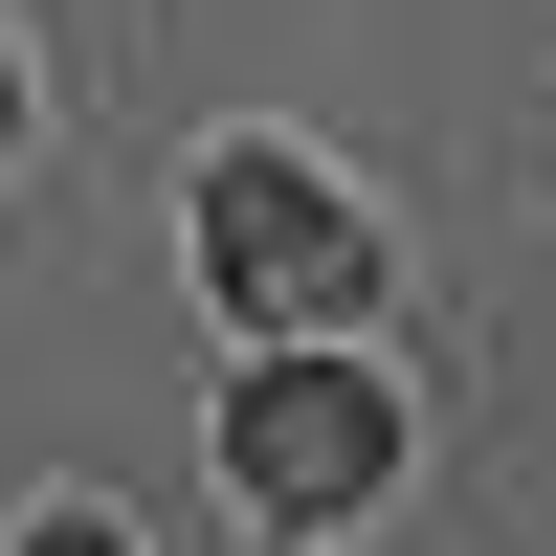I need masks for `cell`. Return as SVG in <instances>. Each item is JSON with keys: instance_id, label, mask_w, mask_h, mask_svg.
<instances>
[{"instance_id": "1", "label": "cell", "mask_w": 556, "mask_h": 556, "mask_svg": "<svg viewBox=\"0 0 556 556\" xmlns=\"http://www.w3.org/2000/svg\"><path fill=\"white\" fill-rule=\"evenodd\" d=\"M201 267H223V312H245L267 356H312L356 290H379V223H356L312 156H267V134H245V156H201Z\"/></svg>"}, {"instance_id": "2", "label": "cell", "mask_w": 556, "mask_h": 556, "mask_svg": "<svg viewBox=\"0 0 556 556\" xmlns=\"http://www.w3.org/2000/svg\"><path fill=\"white\" fill-rule=\"evenodd\" d=\"M223 468H245V513L334 534V513H379V468H401V401L356 379V356H267V379L223 401Z\"/></svg>"}, {"instance_id": "3", "label": "cell", "mask_w": 556, "mask_h": 556, "mask_svg": "<svg viewBox=\"0 0 556 556\" xmlns=\"http://www.w3.org/2000/svg\"><path fill=\"white\" fill-rule=\"evenodd\" d=\"M23 556H134V534H112V513H45V534H23Z\"/></svg>"}, {"instance_id": "4", "label": "cell", "mask_w": 556, "mask_h": 556, "mask_svg": "<svg viewBox=\"0 0 556 556\" xmlns=\"http://www.w3.org/2000/svg\"><path fill=\"white\" fill-rule=\"evenodd\" d=\"M0 112H23V67H0Z\"/></svg>"}]
</instances>
